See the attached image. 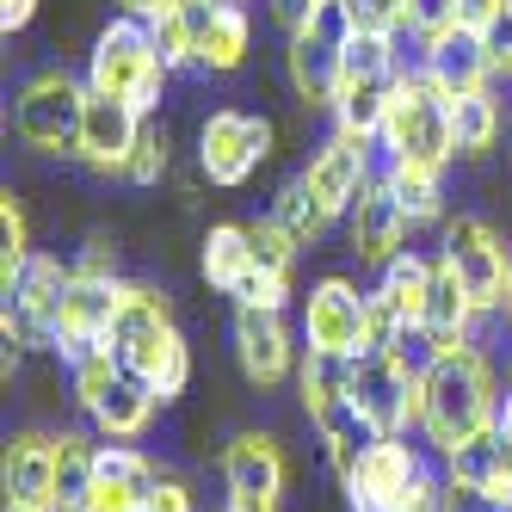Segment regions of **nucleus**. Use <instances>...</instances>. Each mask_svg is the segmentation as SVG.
I'll list each match as a JSON object with an SVG mask.
<instances>
[{"label": "nucleus", "instance_id": "15", "mask_svg": "<svg viewBox=\"0 0 512 512\" xmlns=\"http://www.w3.org/2000/svg\"><path fill=\"white\" fill-rule=\"evenodd\" d=\"M142 136V112L112 93H87V118H81V142H75V161L99 179H124L130 149Z\"/></svg>", "mask_w": 512, "mask_h": 512}, {"label": "nucleus", "instance_id": "31", "mask_svg": "<svg viewBox=\"0 0 512 512\" xmlns=\"http://www.w3.org/2000/svg\"><path fill=\"white\" fill-rule=\"evenodd\" d=\"M247 241H253V272H272V278H290V272H297V253H303V247H297V235H290L272 210L247 223Z\"/></svg>", "mask_w": 512, "mask_h": 512}, {"label": "nucleus", "instance_id": "49", "mask_svg": "<svg viewBox=\"0 0 512 512\" xmlns=\"http://www.w3.org/2000/svg\"><path fill=\"white\" fill-rule=\"evenodd\" d=\"M494 438H500V445H512V395L500 401V426H494Z\"/></svg>", "mask_w": 512, "mask_h": 512}, {"label": "nucleus", "instance_id": "24", "mask_svg": "<svg viewBox=\"0 0 512 512\" xmlns=\"http://www.w3.org/2000/svg\"><path fill=\"white\" fill-rule=\"evenodd\" d=\"M247 56H253V13H247V0H223L198 44V68L204 75H235Z\"/></svg>", "mask_w": 512, "mask_h": 512}, {"label": "nucleus", "instance_id": "23", "mask_svg": "<svg viewBox=\"0 0 512 512\" xmlns=\"http://www.w3.org/2000/svg\"><path fill=\"white\" fill-rule=\"evenodd\" d=\"M198 272L210 290L223 297H241V284L253 278V241H247V223H210L204 247H198Z\"/></svg>", "mask_w": 512, "mask_h": 512}, {"label": "nucleus", "instance_id": "16", "mask_svg": "<svg viewBox=\"0 0 512 512\" xmlns=\"http://www.w3.org/2000/svg\"><path fill=\"white\" fill-rule=\"evenodd\" d=\"M112 321H118V278L112 284L75 278L62 309H56V346L50 352H62V364H81L87 352L112 346Z\"/></svg>", "mask_w": 512, "mask_h": 512}, {"label": "nucleus", "instance_id": "27", "mask_svg": "<svg viewBox=\"0 0 512 512\" xmlns=\"http://www.w3.org/2000/svg\"><path fill=\"white\" fill-rule=\"evenodd\" d=\"M297 401H303L309 420H327L340 401H352V358L303 352V364H297Z\"/></svg>", "mask_w": 512, "mask_h": 512}, {"label": "nucleus", "instance_id": "30", "mask_svg": "<svg viewBox=\"0 0 512 512\" xmlns=\"http://www.w3.org/2000/svg\"><path fill=\"white\" fill-rule=\"evenodd\" d=\"M383 179L395 186V198L408 204V216L426 229V223H451L445 216V173L432 167H408V161H383Z\"/></svg>", "mask_w": 512, "mask_h": 512}, {"label": "nucleus", "instance_id": "35", "mask_svg": "<svg viewBox=\"0 0 512 512\" xmlns=\"http://www.w3.org/2000/svg\"><path fill=\"white\" fill-rule=\"evenodd\" d=\"M167 161H173V149H167V130H161V118H142V136H136V149H130V167H124V179H130V186H161Z\"/></svg>", "mask_w": 512, "mask_h": 512}, {"label": "nucleus", "instance_id": "14", "mask_svg": "<svg viewBox=\"0 0 512 512\" xmlns=\"http://www.w3.org/2000/svg\"><path fill=\"white\" fill-rule=\"evenodd\" d=\"M420 475H426V457L408 445V438H377L340 488H346V506L352 512H395L401 494H408Z\"/></svg>", "mask_w": 512, "mask_h": 512}, {"label": "nucleus", "instance_id": "47", "mask_svg": "<svg viewBox=\"0 0 512 512\" xmlns=\"http://www.w3.org/2000/svg\"><path fill=\"white\" fill-rule=\"evenodd\" d=\"M229 512H278V500H266V494H229Z\"/></svg>", "mask_w": 512, "mask_h": 512}, {"label": "nucleus", "instance_id": "18", "mask_svg": "<svg viewBox=\"0 0 512 512\" xmlns=\"http://www.w3.org/2000/svg\"><path fill=\"white\" fill-rule=\"evenodd\" d=\"M7 506H31V512H56V432L25 426L7 438Z\"/></svg>", "mask_w": 512, "mask_h": 512}, {"label": "nucleus", "instance_id": "13", "mask_svg": "<svg viewBox=\"0 0 512 512\" xmlns=\"http://www.w3.org/2000/svg\"><path fill=\"white\" fill-rule=\"evenodd\" d=\"M414 216H408V204L395 198V186L383 173H371V186L358 192V204H352V216H346V241H352V253H358V266H389L395 253H408V241H414Z\"/></svg>", "mask_w": 512, "mask_h": 512}, {"label": "nucleus", "instance_id": "1", "mask_svg": "<svg viewBox=\"0 0 512 512\" xmlns=\"http://www.w3.org/2000/svg\"><path fill=\"white\" fill-rule=\"evenodd\" d=\"M500 383L482 346H451L420 371V438L438 457H457L494 438L500 426Z\"/></svg>", "mask_w": 512, "mask_h": 512}, {"label": "nucleus", "instance_id": "12", "mask_svg": "<svg viewBox=\"0 0 512 512\" xmlns=\"http://www.w3.org/2000/svg\"><path fill=\"white\" fill-rule=\"evenodd\" d=\"M364 297H371V290H358L340 272L309 284V297H303V352L358 358L364 352Z\"/></svg>", "mask_w": 512, "mask_h": 512}, {"label": "nucleus", "instance_id": "32", "mask_svg": "<svg viewBox=\"0 0 512 512\" xmlns=\"http://www.w3.org/2000/svg\"><path fill=\"white\" fill-rule=\"evenodd\" d=\"M124 377V358L112 352V346H99V352H87L81 364H68V383H75V408L81 414H93L105 395H112V383Z\"/></svg>", "mask_w": 512, "mask_h": 512}, {"label": "nucleus", "instance_id": "44", "mask_svg": "<svg viewBox=\"0 0 512 512\" xmlns=\"http://www.w3.org/2000/svg\"><path fill=\"white\" fill-rule=\"evenodd\" d=\"M149 512H192V488L179 475H161L155 494H149Z\"/></svg>", "mask_w": 512, "mask_h": 512}, {"label": "nucleus", "instance_id": "7", "mask_svg": "<svg viewBox=\"0 0 512 512\" xmlns=\"http://www.w3.org/2000/svg\"><path fill=\"white\" fill-rule=\"evenodd\" d=\"M438 266L457 272V284L469 290V303L494 315L506 309V284H512V247L494 235V223L482 216H451L445 241H438Z\"/></svg>", "mask_w": 512, "mask_h": 512}, {"label": "nucleus", "instance_id": "42", "mask_svg": "<svg viewBox=\"0 0 512 512\" xmlns=\"http://www.w3.org/2000/svg\"><path fill=\"white\" fill-rule=\"evenodd\" d=\"M482 38H488V62H494V87L512 81V0H506V13L482 31Z\"/></svg>", "mask_w": 512, "mask_h": 512}, {"label": "nucleus", "instance_id": "40", "mask_svg": "<svg viewBox=\"0 0 512 512\" xmlns=\"http://www.w3.org/2000/svg\"><path fill=\"white\" fill-rule=\"evenodd\" d=\"M358 31H395V38H408V0H346Z\"/></svg>", "mask_w": 512, "mask_h": 512}, {"label": "nucleus", "instance_id": "43", "mask_svg": "<svg viewBox=\"0 0 512 512\" xmlns=\"http://www.w3.org/2000/svg\"><path fill=\"white\" fill-rule=\"evenodd\" d=\"M395 512H445V475H420V482L408 488V494H401V506Z\"/></svg>", "mask_w": 512, "mask_h": 512}, {"label": "nucleus", "instance_id": "22", "mask_svg": "<svg viewBox=\"0 0 512 512\" xmlns=\"http://www.w3.org/2000/svg\"><path fill=\"white\" fill-rule=\"evenodd\" d=\"M401 75H340V93L327 105L334 130L358 136V142H377L383 136V118H389V93H395Z\"/></svg>", "mask_w": 512, "mask_h": 512}, {"label": "nucleus", "instance_id": "51", "mask_svg": "<svg viewBox=\"0 0 512 512\" xmlns=\"http://www.w3.org/2000/svg\"><path fill=\"white\" fill-rule=\"evenodd\" d=\"M506 395H512V377H506Z\"/></svg>", "mask_w": 512, "mask_h": 512}, {"label": "nucleus", "instance_id": "38", "mask_svg": "<svg viewBox=\"0 0 512 512\" xmlns=\"http://www.w3.org/2000/svg\"><path fill=\"white\" fill-rule=\"evenodd\" d=\"M68 266H75V278H93V284L124 278V272H118V241H112V235H87V241H81V253H75Z\"/></svg>", "mask_w": 512, "mask_h": 512}, {"label": "nucleus", "instance_id": "36", "mask_svg": "<svg viewBox=\"0 0 512 512\" xmlns=\"http://www.w3.org/2000/svg\"><path fill=\"white\" fill-rule=\"evenodd\" d=\"M445 512H512L488 482H475V475H457L445 469Z\"/></svg>", "mask_w": 512, "mask_h": 512}, {"label": "nucleus", "instance_id": "46", "mask_svg": "<svg viewBox=\"0 0 512 512\" xmlns=\"http://www.w3.org/2000/svg\"><path fill=\"white\" fill-rule=\"evenodd\" d=\"M31 19H38V0H0V31H7V38H19Z\"/></svg>", "mask_w": 512, "mask_h": 512}, {"label": "nucleus", "instance_id": "3", "mask_svg": "<svg viewBox=\"0 0 512 512\" xmlns=\"http://www.w3.org/2000/svg\"><path fill=\"white\" fill-rule=\"evenodd\" d=\"M377 149H383V161H408V167H432V173H445L457 161L451 93L438 87L420 62L401 68V81L389 93V118H383Z\"/></svg>", "mask_w": 512, "mask_h": 512}, {"label": "nucleus", "instance_id": "4", "mask_svg": "<svg viewBox=\"0 0 512 512\" xmlns=\"http://www.w3.org/2000/svg\"><path fill=\"white\" fill-rule=\"evenodd\" d=\"M167 81H173V68L161 62V50H155V38H149V19L118 13V19L93 38V56H87V87H93V93H112V99L136 105L142 118H155Z\"/></svg>", "mask_w": 512, "mask_h": 512}, {"label": "nucleus", "instance_id": "10", "mask_svg": "<svg viewBox=\"0 0 512 512\" xmlns=\"http://www.w3.org/2000/svg\"><path fill=\"white\" fill-rule=\"evenodd\" d=\"M371 149L377 142H358V136H346V130H334L321 142V149L303 161V192L315 198V210L327 216V223H346L352 216V204H358V192L371 186V173H377V161H371Z\"/></svg>", "mask_w": 512, "mask_h": 512}, {"label": "nucleus", "instance_id": "28", "mask_svg": "<svg viewBox=\"0 0 512 512\" xmlns=\"http://www.w3.org/2000/svg\"><path fill=\"white\" fill-rule=\"evenodd\" d=\"M451 130H457V161H488L500 130H506V112H500L494 87L469 93V99H451Z\"/></svg>", "mask_w": 512, "mask_h": 512}, {"label": "nucleus", "instance_id": "34", "mask_svg": "<svg viewBox=\"0 0 512 512\" xmlns=\"http://www.w3.org/2000/svg\"><path fill=\"white\" fill-rule=\"evenodd\" d=\"M272 216H278V223L290 229V235H297V247H315L327 229H334V223H327V216L315 210V198L303 192V179H290V186L278 192V204H272Z\"/></svg>", "mask_w": 512, "mask_h": 512}, {"label": "nucleus", "instance_id": "33", "mask_svg": "<svg viewBox=\"0 0 512 512\" xmlns=\"http://www.w3.org/2000/svg\"><path fill=\"white\" fill-rule=\"evenodd\" d=\"M0 235H7V247H0V290H7V284H19V272L31 266V253H38V247H31V223H25V204L7 192V198H0Z\"/></svg>", "mask_w": 512, "mask_h": 512}, {"label": "nucleus", "instance_id": "37", "mask_svg": "<svg viewBox=\"0 0 512 512\" xmlns=\"http://www.w3.org/2000/svg\"><path fill=\"white\" fill-rule=\"evenodd\" d=\"M401 327H408V321L389 309V297H383V290H371V297H364V352H389ZM364 352H358V358H364Z\"/></svg>", "mask_w": 512, "mask_h": 512}, {"label": "nucleus", "instance_id": "41", "mask_svg": "<svg viewBox=\"0 0 512 512\" xmlns=\"http://www.w3.org/2000/svg\"><path fill=\"white\" fill-rule=\"evenodd\" d=\"M235 309H290V278H272V272H253L241 284Z\"/></svg>", "mask_w": 512, "mask_h": 512}, {"label": "nucleus", "instance_id": "50", "mask_svg": "<svg viewBox=\"0 0 512 512\" xmlns=\"http://www.w3.org/2000/svg\"><path fill=\"white\" fill-rule=\"evenodd\" d=\"M506 321H512V284H506Z\"/></svg>", "mask_w": 512, "mask_h": 512}, {"label": "nucleus", "instance_id": "48", "mask_svg": "<svg viewBox=\"0 0 512 512\" xmlns=\"http://www.w3.org/2000/svg\"><path fill=\"white\" fill-rule=\"evenodd\" d=\"M161 7V0H118V13H130V19H149Z\"/></svg>", "mask_w": 512, "mask_h": 512}, {"label": "nucleus", "instance_id": "39", "mask_svg": "<svg viewBox=\"0 0 512 512\" xmlns=\"http://www.w3.org/2000/svg\"><path fill=\"white\" fill-rule=\"evenodd\" d=\"M457 25V0H408V44H432Z\"/></svg>", "mask_w": 512, "mask_h": 512}, {"label": "nucleus", "instance_id": "8", "mask_svg": "<svg viewBox=\"0 0 512 512\" xmlns=\"http://www.w3.org/2000/svg\"><path fill=\"white\" fill-rule=\"evenodd\" d=\"M272 118H253V112H235V105H223V112H210L198 124V173L210 179V186H247L253 173L266 167L272 155Z\"/></svg>", "mask_w": 512, "mask_h": 512}, {"label": "nucleus", "instance_id": "6", "mask_svg": "<svg viewBox=\"0 0 512 512\" xmlns=\"http://www.w3.org/2000/svg\"><path fill=\"white\" fill-rule=\"evenodd\" d=\"M87 75L75 68H38L19 93H13V130L31 155H68L75 161L81 118H87Z\"/></svg>", "mask_w": 512, "mask_h": 512}, {"label": "nucleus", "instance_id": "20", "mask_svg": "<svg viewBox=\"0 0 512 512\" xmlns=\"http://www.w3.org/2000/svg\"><path fill=\"white\" fill-rule=\"evenodd\" d=\"M161 408H167V401H161V395H155V389H149V383H142L130 364H124V377H118V383H112V395H105L99 408L87 414V426H93L99 445H136V438L155 426V414H161Z\"/></svg>", "mask_w": 512, "mask_h": 512}, {"label": "nucleus", "instance_id": "9", "mask_svg": "<svg viewBox=\"0 0 512 512\" xmlns=\"http://www.w3.org/2000/svg\"><path fill=\"white\" fill-rule=\"evenodd\" d=\"M352 408L371 420L383 438L420 432V371H408V364L389 358V352L352 358Z\"/></svg>", "mask_w": 512, "mask_h": 512}, {"label": "nucleus", "instance_id": "26", "mask_svg": "<svg viewBox=\"0 0 512 512\" xmlns=\"http://www.w3.org/2000/svg\"><path fill=\"white\" fill-rule=\"evenodd\" d=\"M432 278H438V260H426V253H395V260L377 272V290L389 297V309L408 321V327H420L426 321V297H432Z\"/></svg>", "mask_w": 512, "mask_h": 512}, {"label": "nucleus", "instance_id": "45", "mask_svg": "<svg viewBox=\"0 0 512 512\" xmlns=\"http://www.w3.org/2000/svg\"><path fill=\"white\" fill-rule=\"evenodd\" d=\"M500 13H506V0H457V25H469V31H488Z\"/></svg>", "mask_w": 512, "mask_h": 512}, {"label": "nucleus", "instance_id": "11", "mask_svg": "<svg viewBox=\"0 0 512 512\" xmlns=\"http://www.w3.org/2000/svg\"><path fill=\"white\" fill-rule=\"evenodd\" d=\"M235 364L253 389H284L303 364V327H290L284 309H235Z\"/></svg>", "mask_w": 512, "mask_h": 512}, {"label": "nucleus", "instance_id": "17", "mask_svg": "<svg viewBox=\"0 0 512 512\" xmlns=\"http://www.w3.org/2000/svg\"><path fill=\"white\" fill-rule=\"evenodd\" d=\"M414 62H420L426 75L451 93V99H469V93L494 87L488 38H482V31H469V25H451V31H438L432 44H414Z\"/></svg>", "mask_w": 512, "mask_h": 512}, {"label": "nucleus", "instance_id": "2", "mask_svg": "<svg viewBox=\"0 0 512 512\" xmlns=\"http://www.w3.org/2000/svg\"><path fill=\"white\" fill-rule=\"evenodd\" d=\"M112 352L149 383L161 401H179L192 383V346L173 321V303L142 278H118V321H112Z\"/></svg>", "mask_w": 512, "mask_h": 512}, {"label": "nucleus", "instance_id": "52", "mask_svg": "<svg viewBox=\"0 0 512 512\" xmlns=\"http://www.w3.org/2000/svg\"><path fill=\"white\" fill-rule=\"evenodd\" d=\"M223 512H229V506H223Z\"/></svg>", "mask_w": 512, "mask_h": 512}, {"label": "nucleus", "instance_id": "25", "mask_svg": "<svg viewBox=\"0 0 512 512\" xmlns=\"http://www.w3.org/2000/svg\"><path fill=\"white\" fill-rule=\"evenodd\" d=\"M93 482H99V438L56 432V512H87Z\"/></svg>", "mask_w": 512, "mask_h": 512}, {"label": "nucleus", "instance_id": "29", "mask_svg": "<svg viewBox=\"0 0 512 512\" xmlns=\"http://www.w3.org/2000/svg\"><path fill=\"white\" fill-rule=\"evenodd\" d=\"M315 432H321V451H327V469H334L340 482H346V475L358 469V457H364V451H371L377 438H383V432H377L371 420H364V414L352 408V401H340V408L327 414V420H315Z\"/></svg>", "mask_w": 512, "mask_h": 512}, {"label": "nucleus", "instance_id": "21", "mask_svg": "<svg viewBox=\"0 0 512 512\" xmlns=\"http://www.w3.org/2000/svg\"><path fill=\"white\" fill-rule=\"evenodd\" d=\"M216 7H223V0H161L149 13V38H155V50L173 75L179 68H198V44H204Z\"/></svg>", "mask_w": 512, "mask_h": 512}, {"label": "nucleus", "instance_id": "5", "mask_svg": "<svg viewBox=\"0 0 512 512\" xmlns=\"http://www.w3.org/2000/svg\"><path fill=\"white\" fill-rule=\"evenodd\" d=\"M352 38H358V19H352L346 0H315V13L297 31H284V75H290L303 105H321V112L334 105Z\"/></svg>", "mask_w": 512, "mask_h": 512}, {"label": "nucleus", "instance_id": "19", "mask_svg": "<svg viewBox=\"0 0 512 512\" xmlns=\"http://www.w3.org/2000/svg\"><path fill=\"white\" fill-rule=\"evenodd\" d=\"M223 482H229V494L284 500V482H290L284 445H278L272 432H235L229 445H223Z\"/></svg>", "mask_w": 512, "mask_h": 512}]
</instances>
